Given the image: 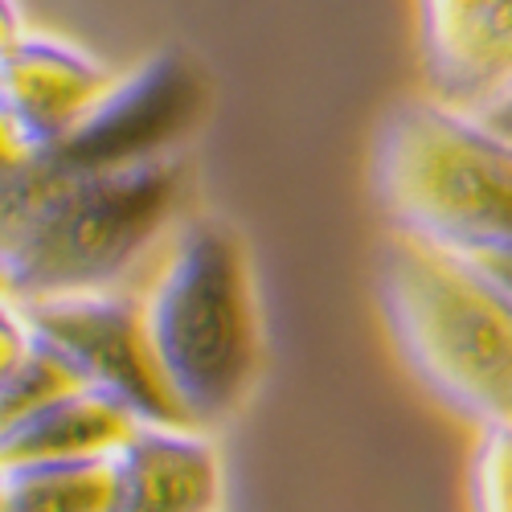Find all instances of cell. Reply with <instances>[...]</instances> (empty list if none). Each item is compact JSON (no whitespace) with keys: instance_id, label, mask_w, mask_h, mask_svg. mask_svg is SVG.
<instances>
[{"instance_id":"15","label":"cell","mask_w":512,"mask_h":512,"mask_svg":"<svg viewBox=\"0 0 512 512\" xmlns=\"http://www.w3.org/2000/svg\"><path fill=\"white\" fill-rule=\"evenodd\" d=\"M476 115H480V119H484L488 127H496L500 136H508V140H512V87H508V91H504V95H500L496 103L480 107Z\"/></svg>"},{"instance_id":"13","label":"cell","mask_w":512,"mask_h":512,"mask_svg":"<svg viewBox=\"0 0 512 512\" xmlns=\"http://www.w3.org/2000/svg\"><path fill=\"white\" fill-rule=\"evenodd\" d=\"M467 512H512V422L480 426L467 459Z\"/></svg>"},{"instance_id":"7","label":"cell","mask_w":512,"mask_h":512,"mask_svg":"<svg viewBox=\"0 0 512 512\" xmlns=\"http://www.w3.org/2000/svg\"><path fill=\"white\" fill-rule=\"evenodd\" d=\"M201 99V74L185 54H152L136 70L115 74L74 136L37 160L58 168H115L173 156L177 140L197 123Z\"/></svg>"},{"instance_id":"1","label":"cell","mask_w":512,"mask_h":512,"mask_svg":"<svg viewBox=\"0 0 512 512\" xmlns=\"http://www.w3.org/2000/svg\"><path fill=\"white\" fill-rule=\"evenodd\" d=\"M185 197L181 152L115 168L9 160L0 226L5 300L127 291V279L152 267L185 222Z\"/></svg>"},{"instance_id":"5","label":"cell","mask_w":512,"mask_h":512,"mask_svg":"<svg viewBox=\"0 0 512 512\" xmlns=\"http://www.w3.org/2000/svg\"><path fill=\"white\" fill-rule=\"evenodd\" d=\"M13 308L82 390L103 394L140 426H189L156 369L140 295L87 291Z\"/></svg>"},{"instance_id":"10","label":"cell","mask_w":512,"mask_h":512,"mask_svg":"<svg viewBox=\"0 0 512 512\" xmlns=\"http://www.w3.org/2000/svg\"><path fill=\"white\" fill-rule=\"evenodd\" d=\"M136 418L107 402L95 390H66L37 410L9 418L0 426V459L9 463H46V459H95L115 455L136 431Z\"/></svg>"},{"instance_id":"11","label":"cell","mask_w":512,"mask_h":512,"mask_svg":"<svg viewBox=\"0 0 512 512\" xmlns=\"http://www.w3.org/2000/svg\"><path fill=\"white\" fill-rule=\"evenodd\" d=\"M115 455L9 463L0 480V512H115Z\"/></svg>"},{"instance_id":"4","label":"cell","mask_w":512,"mask_h":512,"mask_svg":"<svg viewBox=\"0 0 512 512\" xmlns=\"http://www.w3.org/2000/svg\"><path fill=\"white\" fill-rule=\"evenodd\" d=\"M377 304L402 361L447 410L476 426L512 422V304L472 259L390 230Z\"/></svg>"},{"instance_id":"3","label":"cell","mask_w":512,"mask_h":512,"mask_svg":"<svg viewBox=\"0 0 512 512\" xmlns=\"http://www.w3.org/2000/svg\"><path fill=\"white\" fill-rule=\"evenodd\" d=\"M369 185L394 234L459 259L512 246V140L435 95H414L381 115Z\"/></svg>"},{"instance_id":"9","label":"cell","mask_w":512,"mask_h":512,"mask_svg":"<svg viewBox=\"0 0 512 512\" xmlns=\"http://www.w3.org/2000/svg\"><path fill=\"white\" fill-rule=\"evenodd\" d=\"M115 512H218L222 459L193 426H136L115 451Z\"/></svg>"},{"instance_id":"8","label":"cell","mask_w":512,"mask_h":512,"mask_svg":"<svg viewBox=\"0 0 512 512\" xmlns=\"http://www.w3.org/2000/svg\"><path fill=\"white\" fill-rule=\"evenodd\" d=\"M431 95L480 111L512 87V0H418Z\"/></svg>"},{"instance_id":"2","label":"cell","mask_w":512,"mask_h":512,"mask_svg":"<svg viewBox=\"0 0 512 512\" xmlns=\"http://www.w3.org/2000/svg\"><path fill=\"white\" fill-rule=\"evenodd\" d=\"M164 390L193 431L230 422L259 377V308L242 238L222 218H185L140 283Z\"/></svg>"},{"instance_id":"14","label":"cell","mask_w":512,"mask_h":512,"mask_svg":"<svg viewBox=\"0 0 512 512\" xmlns=\"http://www.w3.org/2000/svg\"><path fill=\"white\" fill-rule=\"evenodd\" d=\"M500 291H504V300L512 304V246L508 250H496V254H484V259H472Z\"/></svg>"},{"instance_id":"12","label":"cell","mask_w":512,"mask_h":512,"mask_svg":"<svg viewBox=\"0 0 512 512\" xmlns=\"http://www.w3.org/2000/svg\"><path fill=\"white\" fill-rule=\"evenodd\" d=\"M78 381L62 369V361L41 345L21 320V312L5 300V328H0V402H5V422L37 410Z\"/></svg>"},{"instance_id":"6","label":"cell","mask_w":512,"mask_h":512,"mask_svg":"<svg viewBox=\"0 0 512 512\" xmlns=\"http://www.w3.org/2000/svg\"><path fill=\"white\" fill-rule=\"evenodd\" d=\"M115 82L87 50L70 41L17 25V5H5V62H0V148L9 160H37L62 148L87 111Z\"/></svg>"}]
</instances>
